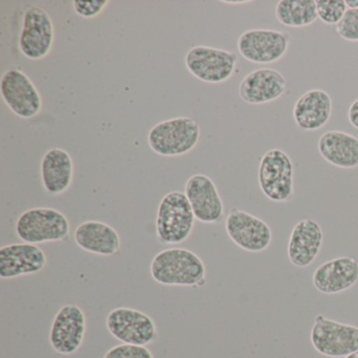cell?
I'll list each match as a JSON object with an SVG mask.
<instances>
[{"label":"cell","instance_id":"5b68a950","mask_svg":"<svg viewBox=\"0 0 358 358\" xmlns=\"http://www.w3.org/2000/svg\"><path fill=\"white\" fill-rule=\"evenodd\" d=\"M257 181L262 192L272 202L288 203L294 196V165L280 148H271L259 161Z\"/></svg>","mask_w":358,"mask_h":358},{"label":"cell","instance_id":"f1b7e54d","mask_svg":"<svg viewBox=\"0 0 358 358\" xmlns=\"http://www.w3.org/2000/svg\"><path fill=\"white\" fill-rule=\"evenodd\" d=\"M222 3H226V5L244 6L248 5V3H252V1H250V0H223Z\"/></svg>","mask_w":358,"mask_h":358},{"label":"cell","instance_id":"9a60e30c","mask_svg":"<svg viewBox=\"0 0 358 358\" xmlns=\"http://www.w3.org/2000/svg\"><path fill=\"white\" fill-rule=\"evenodd\" d=\"M48 257L41 247L29 243L11 244L0 249V278L13 280L43 271Z\"/></svg>","mask_w":358,"mask_h":358},{"label":"cell","instance_id":"7a4b0ae2","mask_svg":"<svg viewBox=\"0 0 358 358\" xmlns=\"http://www.w3.org/2000/svg\"><path fill=\"white\" fill-rule=\"evenodd\" d=\"M194 211L185 192H169L163 196L157 213L158 241L165 245H177L187 241L194 228Z\"/></svg>","mask_w":358,"mask_h":358},{"label":"cell","instance_id":"4fadbf2b","mask_svg":"<svg viewBox=\"0 0 358 358\" xmlns=\"http://www.w3.org/2000/svg\"><path fill=\"white\" fill-rule=\"evenodd\" d=\"M226 232L230 240L248 252H262L272 242V231L259 217L234 207L225 221Z\"/></svg>","mask_w":358,"mask_h":358},{"label":"cell","instance_id":"52a82bcc","mask_svg":"<svg viewBox=\"0 0 358 358\" xmlns=\"http://www.w3.org/2000/svg\"><path fill=\"white\" fill-rule=\"evenodd\" d=\"M238 55L234 52L198 45L185 56V66L192 76L206 83H226L236 71Z\"/></svg>","mask_w":358,"mask_h":358},{"label":"cell","instance_id":"83f0119b","mask_svg":"<svg viewBox=\"0 0 358 358\" xmlns=\"http://www.w3.org/2000/svg\"><path fill=\"white\" fill-rule=\"evenodd\" d=\"M348 120L351 123L352 127L358 129V99L350 106L348 110Z\"/></svg>","mask_w":358,"mask_h":358},{"label":"cell","instance_id":"4dcf8cb0","mask_svg":"<svg viewBox=\"0 0 358 358\" xmlns=\"http://www.w3.org/2000/svg\"><path fill=\"white\" fill-rule=\"evenodd\" d=\"M345 358H358V350H356L355 352L350 354V355L345 356Z\"/></svg>","mask_w":358,"mask_h":358},{"label":"cell","instance_id":"e0dca14e","mask_svg":"<svg viewBox=\"0 0 358 358\" xmlns=\"http://www.w3.org/2000/svg\"><path fill=\"white\" fill-rule=\"evenodd\" d=\"M312 282L316 290L324 294L347 291L358 282V262L350 257L330 259L316 268Z\"/></svg>","mask_w":358,"mask_h":358},{"label":"cell","instance_id":"603a6c76","mask_svg":"<svg viewBox=\"0 0 358 358\" xmlns=\"http://www.w3.org/2000/svg\"><path fill=\"white\" fill-rule=\"evenodd\" d=\"M274 14L278 22L288 28H305L318 18L315 0H280Z\"/></svg>","mask_w":358,"mask_h":358},{"label":"cell","instance_id":"30bf717a","mask_svg":"<svg viewBox=\"0 0 358 358\" xmlns=\"http://www.w3.org/2000/svg\"><path fill=\"white\" fill-rule=\"evenodd\" d=\"M106 328L115 338L129 345H148L158 337L155 320L148 314L133 308L112 310L106 317Z\"/></svg>","mask_w":358,"mask_h":358},{"label":"cell","instance_id":"ac0fdd59","mask_svg":"<svg viewBox=\"0 0 358 358\" xmlns=\"http://www.w3.org/2000/svg\"><path fill=\"white\" fill-rule=\"evenodd\" d=\"M322 244L324 231L320 224L312 219L301 220L295 224L289 238V261L296 267H308L320 255Z\"/></svg>","mask_w":358,"mask_h":358},{"label":"cell","instance_id":"9c48e42d","mask_svg":"<svg viewBox=\"0 0 358 358\" xmlns=\"http://www.w3.org/2000/svg\"><path fill=\"white\" fill-rule=\"evenodd\" d=\"M291 36L278 30L253 29L243 33L238 41L241 56L257 64L280 62L290 48Z\"/></svg>","mask_w":358,"mask_h":358},{"label":"cell","instance_id":"cb8c5ba5","mask_svg":"<svg viewBox=\"0 0 358 358\" xmlns=\"http://www.w3.org/2000/svg\"><path fill=\"white\" fill-rule=\"evenodd\" d=\"M317 16L324 24L336 27L348 11L345 0H316Z\"/></svg>","mask_w":358,"mask_h":358},{"label":"cell","instance_id":"7402d4cb","mask_svg":"<svg viewBox=\"0 0 358 358\" xmlns=\"http://www.w3.org/2000/svg\"><path fill=\"white\" fill-rule=\"evenodd\" d=\"M318 152L329 164L343 169L358 166V138L341 131H329L320 136Z\"/></svg>","mask_w":358,"mask_h":358},{"label":"cell","instance_id":"7c38bea8","mask_svg":"<svg viewBox=\"0 0 358 358\" xmlns=\"http://www.w3.org/2000/svg\"><path fill=\"white\" fill-rule=\"evenodd\" d=\"M0 92L8 108L17 117L31 119L43 110V101L36 85L18 69L7 71L0 81Z\"/></svg>","mask_w":358,"mask_h":358},{"label":"cell","instance_id":"484cf974","mask_svg":"<svg viewBox=\"0 0 358 358\" xmlns=\"http://www.w3.org/2000/svg\"><path fill=\"white\" fill-rule=\"evenodd\" d=\"M103 358H154V355L145 345L122 343L108 350Z\"/></svg>","mask_w":358,"mask_h":358},{"label":"cell","instance_id":"5bb4252c","mask_svg":"<svg viewBox=\"0 0 358 358\" xmlns=\"http://www.w3.org/2000/svg\"><path fill=\"white\" fill-rule=\"evenodd\" d=\"M185 194L194 217L201 223L215 224L223 219L225 208L215 182L208 176L198 173L185 184Z\"/></svg>","mask_w":358,"mask_h":358},{"label":"cell","instance_id":"3957f363","mask_svg":"<svg viewBox=\"0 0 358 358\" xmlns=\"http://www.w3.org/2000/svg\"><path fill=\"white\" fill-rule=\"evenodd\" d=\"M18 238L29 244L62 242L70 236L68 217L57 209L36 207L24 211L15 224Z\"/></svg>","mask_w":358,"mask_h":358},{"label":"cell","instance_id":"d6986e66","mask_svg":"<svg viewBox=\"0 0 358 358\" xmlns=\"http://www.w3.org/2000/svg\"><path fill=\"white\" fill-rule=\"evenodd\" d=\"M332 110V98L326 91L310 90L295 102L293 119L301 131H316L329 122Z\"/></svg>","mask_w":358,"mask_h":358},{"label":"cell","instance_id":"4316f807","mask_svg":"<svg viewBox=\"0 0 358 358\" xmlns=\"http://www.w3.org/2000/svg\"><path fill=\"white\" fill-rule=\"evenodd\" d=\"M110 1L108 0H74L73 1V9L76 12L77 15L81 17L91 20L97 17L108 7Z\"/></svg>","mask_w":358,"mask_h":358},{"label":"cell","instance_id":"8992f818","mask_svg":"<svg viewBox=\"0 0 358 358\" xmlns=\"http://www.w3.org/2000/svg\"><path fill=\"white\" fill-rule=\"evenodd\" d=\"M312 345L320 355L345 357L358 350V327L318 314L311 329Z\"/></svg>","mask_w":358,"mask_h":358},{"label":"cell","instance_id":"277c9868","mask_svg":"<svg viewBox=\"0 0 358 358\" xmlns=\"http://www.w3.org/2000/svg\"><path fill=\"white\" fill-rule=\"evenodd\" d=\"M201 137L200 125L188 117H178L155 125L148 133V145L162 157H179L192 152Z\"/></svg>","mask_w":358,"mask_h":358},{"label":"cell","instance_id":"44dd1931","mask_svg":"<svg viewBox=\"0 0 358 358\" xmlns=\"http://www.w3.org/2000/svg\"><path fill=\"white\" fill-rule=\"evenodd\" d=\"M75 243L87 252L93 255H117L120 251L121 238L116 229L100 221H87L75 230Z\"/></svg>","mask_w":358,"mask_h":358},{"label":"cell","instance_id":"d4e9b609","mask_svg":"<svg viewBox=\"0 0 358 358\" xmlns=\"http://www.w3.org/2000/svg\"><path fill=\"white\" fill-rule=\"evenodd\" d=\"M335 31L343 41L358 43V10L348 9Z\"/></svg>","mask_w":358,"mask_h":358},{"label":"cell","instance_id":"2e32d148","mask_svg":"<svg viewBox=\"0 0 358 358\" xmlns=\"http://www.w3.org/2000/svg\"><path fill=\"white\" fill-rule=\"evenodd\" d=\"M287 81L284 75L273 69H259L249 73L241 81L238 95L251 106L275 101L285 95Z\"/></svg>","mask_w":358,"mask_h":358},{"label":"cell","instance_id":"6da1fadb","mask_svg":"<svg viewBox=\"0 0 358 358\" xmlns=\"http://www.w3.org/2000/svg\"><path fill=\"white\" fill-rule=\"evenodd\" d=\"M150 275L164 286L202 288L206 285L204 262L184 248H169L157 253L150 263Z\"/></svg>","mask_w":358,"mask_h":358},{"label":"cell","instance_id":"8fae6325","mask_svg":"<svg viewBox=\"0 0 358 358\" xmlns=\"http://www.w3.org/2000/svg\"><path fill=\"white\" fill-rule=\"evenodd\" d=\"M87 315L76 303L62 306L50 329V343L57 353L72 355L85 343L87 335Z\"/></svg>","mask_w":358,"mask_h":358},{"label":"cell","instance_id":"ffe728a7","mask_svg":"<svg viewBox=\"0 0 358 358\" xmlns=\"http://www.w3.org/2000/svg\"><path fill=\"white\" fill-rule=\"evenodd\" d=\"M41 183L48 194L59 196L71 187L74 179V161L64 148L48 150L41 160Z\"/></svg>","mask_w":358,"mask_h":358},{"label":"cell","instance_id":"ba28073f","mask_svg":"<svg viewBox=\"0 0 358 358\" xmlns=\"http://www.w3.org/2000/svg\"><path fill=\"white\" fill-rule=\"evenodd\" d=\"M55 43V28L51 16L36 6L26 8L18 47L24 57L41 60L49 56Z\"/></svg>","mask_w":358,"mask_h":358},{"label":"cell","instance_id":"f546056e","mask_svg":"<svg viewBox=\"0 0 358 358\" xmlns=\"http://www.w3.org/2000/svg\"><path fill=\"white\" fill-rule=\"evenodd\" d=\"M347 7L352 10H358V0H345Z\"/></svg>","mask_w":358,"mask_h":358}]
</instances>
